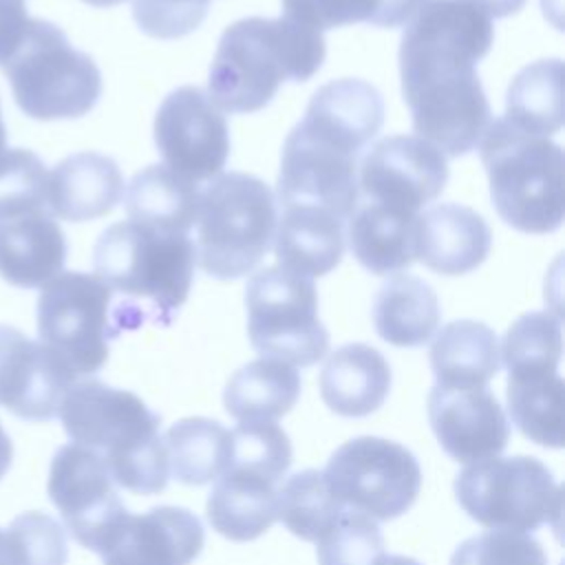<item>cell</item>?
Masks as SVG:
<instances>
[{"label": "cell", "instance_id": "25", "mask_svg": "<svg viewBox=\"0 0 565 565\" xmlns=\"http://www.w3.org/2000/svg\"><path fill=\"white\" fill-rule=\"evenodd\" d=\"M276 492L269 479L227 466L207 497V521L230 541H254L276 521Z\"/></svg>", "mask_w": 565, "mask_h": 565}, {"label": "cell", "instance_id": "20", "mask_svg": "<svg viewBox=\"0 0 565 565\" xmlns=\"http://www.w3.org/2000/svg\"><path fill=\"white\" fill-rule=\"evenodd\" d=\"M492 245V232L483 216L468 205L439 203L415 221V258L444 276H461L477 269Z\"/></svg>", "mask_w": 565, "mask_h": 565}, {"label": "cell", "instance_id": "17", "mask_svg": "<svg viewBox=\"0 0 565 565\" xmlns=\"http://www.w3.org/2000/svg\"><path fill=\"white\" fill-rule=\"evenodd\" d=\"M428 422L446 455L461 463L497 457L510 439L505 411L486 386L435 384L428 393Z\"/></svg>", "mask_w": 565, "mask_h": 565}, {"label": "cell", "instance_id": "29", "mask_svg": "<svg viewBox=\"0 0 565 565\" xmlns=\"http://www.w3.org/2000/svg\"><path fill=\"white\" fill-rule=\"evenodd\" d=\"M298 371L280 360L258 358L227 380L223 404L238 422H274L287 415L300 397Z\"/></svg>", "mask_w": 565, "mask_h": 565}, {"label": "cell", "instance_id": "1", "mask_svg": "<svg viewBox=\"0 0 565 565\" xmlns=\"http://www.w3.org/2000/svg\"><path fill=\"white\" fill-rule=\"evenodd\" d=\"M492 40V20L468 0H424L404 26V102L417 137L444 157L475 150L492 121L477 75V62L488 55Z\"/></svg>", "mask_w": 565, "mask_h": 565}, {"label": "cell", "instance_id": "9", "mask_svg": "<svg viewBox=\"0 0 565 565\" xmlns=\"http://www.w3.org/2000/svg\"><path fill=\"white\" fill-rule=\"evenodd\" d=\"M252 347L291 366H311L329 351V333L318 318L313 280L278 265L256 271L245 285Z\"/></svg>", "mask_w": 565, "mask_h": 565}, {"label": "cell", "instance_id": "38", "mask_svg": "<svg viewBox=\"0 0 565 565\" xmlns=\"http://www.w3.org/2000/svg\"><path fill=\"white\" fill-rule=\"evenodd\" d=\"M232 435V468H241L278 483L291 466V441L271 422H241Z\"/></svg>", "mask_w": 565, "mask_h": 565}, {"label": "cell", "instance_id": "24", "mask_svg": "<svg viewBox=\"0 0 565 565\" xmlns=\"http://www.w3.org/2000/svg\"><path fill=\"white\" fill-rule=\"evenodd\" d=\"M417 214L364 201L349 216V245L355 260L371 274H397L415 260Z\"/></svg>", "mask_w": 565, "mask_h": 565}, {"label": "cell", "instance_id": "40", "mask_svg": "<svg viewBox=\"0 0 565 565\" xmlns=\"http://www.w3.org/2000/svg\"><path fill=\"white\" fill-rule=\"evenodd\" d=\"M450 565H547V554L527 532L488 530L459 543Z\"/></svg>", "mask_w": 565, "mask_h": 565}, {"label": "cell", "instance_id": "35", "mask_svg": "<svg viewBox=\"0 0 565 565\" xmlns=\"http://www.w3.org/2000/svg\"><path fill=\"white\" fill-rule=\"evenodd\" d=\"M561 353V320L550 311H530L519 316L505 331L499 349L508 377L552 375L558 371Z\"/></svg>", "mask_w": 565, "mask_h": 565}, {"label": "cell", "instance_id": "10", "mask_svg": "<svg viewBox=\"0 0 565 565\" xmlns=\"http://www.w3.org/2000/svg\"><path fill=\"white\" fill-rule=\"evenodd\" d=\"M119 333L113 291L86 271H60L42 285L38 335L75 375H93L108 360V342Z\"/></svg>", "mask_w": 565, "mask_h": 565}, {"label": "cell", "instance_id": "42", "mask_svg": "<svg viewBox=\"0 0 565 565\" xmlns=\"http://www.w3.org/2000/svg\"><path fill=\"white\" fill-rule=\"evenodd\" d=\"M207 13V0H132L137 26L159 40H174L192 33Z\"/></svg>", "mask_w": 565, "mask_h": 565}, {"label": "cell", "instance_id": "16", "mask_svg": "<svg viewBox=\"0 0 565 565\" xmlns=\"http://www.w3.org/2000/svg\"><path fill=\"white\" fill-rule=\"evenodd\" d=\"M75 382V371L53 349L0 324V406L22 419H53Z\"/></svg>", "mask_w": 565, "mask_h": 565}, {"label": "cell", "instance_id": "28", "mask_svg": "<svg viewBox=\"0 0 565 565\" xmlns=\"http://www.w3.org/2000/svg\"><path fill=\"white\" fill-rule=\"evenodd\" d=\"M441 309L435 289L411 274L391 276L375 294L373 324L395 347H422L439 327Z\"/></svg>", "mask_w": 565, "mask_h": 565}, {"label": "cell", "instance_id": "32", "mask_svg": "<svg viewBox=\"0 0 565 565\" xmlns=\"http://www.w3.org/2000/svg\"><path fill=\"white\" fill-rule=\"evenodd\" d=\"M505 119L539 137H550L563 126V62L539 60L523 66L508 88Z\"/></svg>", "mask_w": 565, "mask_h": 565}, {"label": "cell", "instance_id": "13", "mask_svg": "<svg viewBox=\"0 0 565 565\" xmlns=\"http://www.w3.org/2000/svg\"><path fill=\"white\" fill-rule=\"evenodd\" d=\"M358 157L333 137L298 124L285 139L278 201L282 207H320L349 221L358 205Z\"/></svg>", "mask_w": 565, "mask_h": 565}, {"label": "cell", "instance_id": "34", "mask_svg": "<svg viewBox=\"0 0 565 565\" xmlns=\"http://www.w3.org/2000/svg\"><path fill=\"white\" fill-rule=\"evenodd\" d=\"M563 391L558 373L508 377V411L512 424L534 444L563 446Z\"/></svg>", "mask_w": 565, "mask_h": 565}, {"label": "cell", "instance_id": "26", "mask_svg": "<svg viewBox=\"0 0 565 565\" xmlns=\"http://www.w3.org/2000/svg\"><path fill=\"white\" fill-rule=\"evenodd\" d=\"M302 121L362 152L382 128L384 102L377 88L369 82L342 77L313 93Z\"/></svg>", "mask_w": 565, "mask_h": 565}, {"label": "cell", "instance_id": "6", "mask_svg": "<svg viewBox=\"0 0 565 565\" xmlns=\"http://www.w3.org/2000/svg\"><path fill=\"white\" fill-rule=\"evenodd\" d=\"M276 196L269 185L245 172L216 174L199 192L196 260L218 280L249 274L271 247Z\"/></svg>", "mask_w": 565, "mask_h": 565}, {"label": "cell", "instance_id": "47", "mask_svg": "<svg viewBox=\"0 0 565 565\" xmlns=\"http://www.w3.org/2000/svg\"><path fill=\"white\" fill-rule=\"evenodd\" d=\"M86 4H93V7H113V4H119L124 0H82Z\"/></svg>", "mask_w": 565, "mask_h": 565}, {"label": "cell", "instance_id": "5", "mask_svg": "<svg viewBox=\"0 0 565 565\" xmlns=\"http://www.w3.org/2000/svg\"><path fill=\"white\" fill-rule=\"evenodd\" d=\"M499 216L519 232L550 234L563 223V150L505 117L492 119L479 141Z\"/></svg>", "mask_w": 565, "mask_h": 565}, {"label": "cell", "instance_id": "36", "mask_svg": "<svg viewBox=\"0 0 565 565\" xmlns=\"http://www.w3.org/2000/svg\"><path fill=\"white\" fill-rule=\"evenodd\" d=\"M424 0H282L285 18L327 31L355 22L375 26H402Z\"/></svg>", "mask_w": 565, "mask_h": 565}, {"label": "cell", "instance_id": "50", "mask_svg": "<svg viewBox=\"0 0 565 565\" xmlns=\"http://www.w3.org/2000/svg\"><path fill=\"white\" fill-rule=\"evenodd\" d=\"M207 2H210V0H207Z\"/></svg>", "mask_w": 565, "mask_h": 565}, {"label": "cell", "instance_id": "33", "mask_svg": "<svg viewBox=\"0 0 565 565\" xmlns=\"http://www.w3.org/2000/svg\"><path fill=\"white\" fill-rule=\"evenodd\" d=\"M347 505L331 492L320 470L291 475L276 492V519L298 539L318 543Z\"/></svg>", "mask_w": 565, "mask_h": 565}, {"label": "cell", "instance_id": "39", "mask_svg": "<svg viewBox=\"0 0 565 565\" xmlns=\"http://www.w3.org/2000/svg\"><path fill=\"white\" fill-rule=\"evenodd\" d=\"M9 565H66L64 527L49 514L31 510L15 516L4 532Z\"/></svg>", "mask_w": 565, "mask_h": 565}, {"label": "cell", "instance_id": "27", "mask_svg": "<svg viewBox=\"0 0 565 565\" xmlns=\"http://www.w3.org/2000/svg\"><path fill=\"white\" fill-rule=\"evenodd\" d=\"M430 366L439 386H486L501 366L497 333L479 320L448 322L433 340Z\"/></svg>", "mask_w": 565, "mask_h": 565}, {"label": "cell", "instance_id": "22", "mask_svg": "<svg viewBox=\"0 0 565 565\" xmlns=\"http://www.w3.org/2000/svg\"><path fill=\"white\" fill-rule=\"evenodd\" d=\"M274 252L278 267L309 280L320 278L335 269L344 256V221L320 207H282Z\"/></svg>", "mask_w": 565, "mask_h": 565}, {"label": "cell", "instance_id": "45", "mask_svg": "<svg viewBox=\"0 0 565 565\" xmlns=\"http://www.w3.org/2000/svg\"><path fill=\"white\" fill-rule=\"evenodd\" d=\"M11 461H13V441L0 426V479L9 472Z\"/></svg>", "mask_w": 565, "mask_h": 565}, {"label": "cell", "instance_id": "44", "mask_svg": "<svg viewBox=\"0 0 565 565\" xmlns=\"http://www.w3.org/2000/svg\"><path fill=\"white\" fill-rule=\"evenodd\" d=\"M477 9H481L488 18H505L523 9L525 0H468Z\"/></svg>", "mask_w": 565, "mask_h": 565}, {"label": "cell", "instance_id": "37", "mask_svg": "<svg viewBox=\"0 0 565 565\" xmlns=\"http://www.w3.org/2000/svg\"><path fill=\"white\" fill-rule=\"evenodd\" d=\"M316 545L318 565H382L386 558L380 525L353 508H344Z\"/></svg>", "mask_w": 565, "mask_h": 565}, {"label": "cell", "instance_id": "48", "mask_svg": "<svg viewBox=\"0 0 565 565\" xmlns=\"http://www.w3.org/2000/svg\"><path fill=\"white\" fill-rule=\"evenodd\" d=\"M0 565H9L7 561V545H4V532L0 530Z\"/></svg>", "mask_w": 565, "mask_h": 565}, {"label": "cell", "instance_id": "18", "mask_svg": "<svg viewBox=\"0 0 565 565\" xmlns=\"http://www.w3.org/2000/svg\"><path fill=\"white\" fill-rule=\"evenodd\" d=\"M66 260V238L49 207L0 210V276L33 289L57 276Z\"/></svg>", "mask_w": 565, "mask_h": 565}, {"label": "cell", "instance_id": "21", "mask_svg": "<svg viewBox=\"0 0 565 565\" xmlns=\"http://www.w3.org/2000/svg\"><path fill=\"white\" fill-rule=\"evenodd\" d=\"M124 194L119 166L99 152H77L49 172V212L62 221L82 223L106 216Z\"/></svg>", "mask_w": 565, "mask_h": 565}, {"label": "cell", "instance_id": "2", "mask_svg": "<svg viewBox=\"0 0 565 565\" xmlns=\"http://www.w3.org/2000/svg\"><path fill=\"white\" fill-rule=\"evenodd\" d=\"M196 265L190 234L157 230L135 221L106 227L93 247L95 276L124 296L115 307L117 329H135L146 320L170 324L188 300Z\"/></svg>", "mask_w": 565, "mask_h": 565}, {"label": "cell", "instance_id": "31", "mask_svg": "<svg viewBox=\"0 0 565 565\" xmlns=\"http://www.w3.org/2000/svg\"><path fill=\"white\" fill-rule=\"evenodd\" d=\"M168 468L185 486L216 481L232 459V435L216 419L185 417L172 424L163 437Z\"/></svg>", "mask_w": 565, "mask_h": 565}, {"label": "cell", "instance_id": "11", "mask_svg": "<svg viewBox=\"0 0 565 565\" xmlns=\"http://www.w3.org/2000/svg\"><path fill=\"white\" fill-rule=\"evenodd\" d=\"M322 475L344 505L377 521L402 516L422 488V470L415 455L384 437L344 441L329 457Z\"/></svg>", "mask_w": 565, "mask_h": 565}, {"label": "cell", "instance_id": "14", "mask_svg": "<svg viewBox=\"0 0 565 565\" xmlns=\"http://www.w3.org/2000/svg\"><path fill=\"white\" fill-rule=\"evenodd\" d=\"M154 143L163 166L199 183L225 168L230 157V128L210 95L196 86L172 90L154 117Z\"/></svg>", "mask_w": 565, "mask_h": 565}, {"label": "cell", "instance_id": "41", "mask_svg": "<svg viewBox=\"0 0 565 565\" xmlns=\"http://www.w3.org/2000/svg\"><path fill=\"white\" fill-rule=\"evenodd\" d=\"M49 172L38 154L24 148H7L0 154V210L46 203Z\"/></svg>", "mask_w": 565, "mask_h": 565}, {"label": "cell", "instance_id": "4", "mask_svg": "<svg viewBox=\"0 0 565 565\" xmlns=\"http://www.w3.org/2000/svg\"><path fill=\"white\" fill-rule=\"evenodd\" d=\"M324 38L289 18H243L216 46L207 95L218 110L265 108L287 79L307 82L324 62Z\"/></svg>", "mask_w": 565, "mask_h": 565}, {"label": "cell", "instance_id": "46", "mask_svg": "<svg viewBox=\"0 0 565 565\" xmlns=\"http://www.w3.org/2000/svg\"><path fill=\"white\" fill-rule=\"evenodd\" d=\"M382 565H422V563H419L417 558H411V556H397V554H393V556H386Z\"/></svg>", "mask_w": 565, "mask_h": 565}, {"label": "cell", "instance_id": "49", "mask_svg": "<svg viewBox=\"0 0 565 565\" xmlns=\"http://www.w3.org/2000/svg\"><path fill=\"white\" fill-rule=\"evenodd\" d=\"M20 2H22V0H20Z\"/></svg>", "mask_w": 565, "mask_h": 565}, {"label": "cell", "instance_id": "3", "mask_svg": "<svg viewBox=\"0 0 565 565\" xmlns=\"http://www.w3.org/2000/svg\"><path fill=\"white\" fill-rule=\"evenodd\" d=\"M57 415L73 444L104 459L117 486L137 494H154L168 486L161 417L135 393L82 380L64 393Z\"/></svg>", "mask_w": 565, "mask_h": 565}, {"label": "cell", "instance_id": "12", "mask_svg": "<svg viewBox=\"0 0 565 565\" xmlns=\"http://www.w3.org/2000/svg\"><path fill=\"white\" fill-rule=\"evenodd\" d=\"M46 490L71 536L102 556L115 545L130 519L104 459L79 444L57 448Z\"/></svg>", "mask_w": 565, "mask_h": 565}, {"label": "cell", "instance_id": "43", "mask_svg": "<svg viewBox=\"0 0 565 565\" xmlns=\"http://www.w3.org/2000/svg\"><path fill=\"white\" fill-rule=\"evenodd\" d=\"M29 13L20 0H0V66L13 55L29 29Z\"/></svg>", "mask_w": 565, "mask_h": 565}, {"label": "cell", "instance_id": "19", "mask_svg": "<svg viewBox=\"0 0 565 565\" xmlns=\"http://www.w3.org/2000/svg\"><path fill=\"white\" fill-rule=\"evenodd\" d=\"M203 525L185 508L159 505L128 519L121 536L102 556L104 565H190L203 550Z\"/></svg>", "mask_w": 565, "mask_h": 565}, {"label": "cell", "instance_id": "30", "mask_svg": "<svg viewBox=\"0 0 565 565\" xmlns=\"http://www.w3.org/2000/svg\"><path fill=\"white\" fill-rule=\"evenodd\" d=\"M199 192L196 183L179 177L163 163L148 166L128 183L124 196L128 221L190 234L196 225Z\"/></svg>", "mask_w": 565, "mask_h": 565}, {"label": "cell", "instance_id": "8", "mask_svg": "<svg viewBox=\"0 0 565 565\" xmlns=\"http://www.w3.org/2000/svg\"><path fill=\"white\" fill-rule=\"evenodd\" d=\"M455 497L463 512L488 530L532 532L558 527L563 490L536 457H490L468 463L455 477Z\"/></svg>", "mask_w": 565, "mask_h": 565}, {"label": "cell", "instance_id": "23", "mask_svg": "<svg viewBox=\"0 0 565 565\" xmlns=\"http://www.w3.org/2000/svg\"><path fill=\"white\" fill-rule=\"evenodd\" d=\"M322 402L342 417L375 413L391 391V366L384 355L362 342L335 349L318 377Z\"/></svg>", "mask_w": 565, "mask_h": 565}, {"label": "cell", "instance_id": "7", "mask_svg": "<svg viewBox=\"0 0 565 565\" xmlns=\"http://www.w3.org/2000/svg\"><path fill=\"white\" fill-rule=\"evenodd\" d=\"M20 110L40 121L77 119L102 95V73L53 22L31 18L13 55L2 64Z\"/></svg>", "mask_w": 565, "mask_h": 565}, {"label": "cell", "instance_id": "15", "mask_svg": "<svg viewBox=\"0 0 565 565\" xmlns=\"http://www.w3.org/2000/svg\"><path fill=\"white\" fill-rule=\"evenodd\" d=\"M446 181V157L433 143L417 135H393L366 152L358 188L369 201L419 214L444 192Z\"/></svg>", "mask_w": 565, "mask_h": 565}]
</instances>
